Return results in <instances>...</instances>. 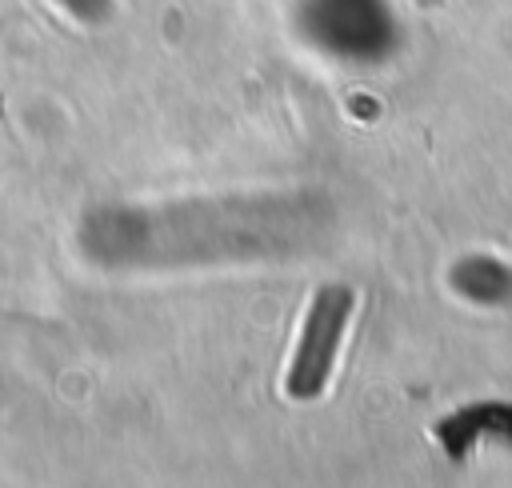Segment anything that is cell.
<instances>
[{"mask_svg": "<svg viewBox=\"0 0 512 488\" xmlns=\"http://www.w3.org/2000/svg\"><path fill=\"white\" fill-rule=\"evenodd\" d=\"M348 316H352V288L328 284L316 292L308 320H304V332H300V344H296V360H292L288 380H284L292 400H312L324 392Z\"/></svg>", "mask_w": 512, "mask_h": 488, "instance_id": "1", "label": "cell"}]
</instances>
